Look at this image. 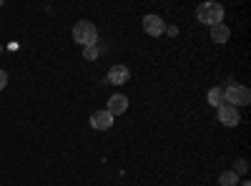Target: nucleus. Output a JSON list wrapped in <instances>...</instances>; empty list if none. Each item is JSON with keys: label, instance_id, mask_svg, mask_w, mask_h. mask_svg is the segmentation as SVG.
<instances>
[{"label": "nucleus", "instance_id": "1", "mask_svg": "<svg viewBox=\"0 0 251 186\" xmlns=\"http://www.w3.org/2000/svg\"><path fill=\"white\" fill-rule=\"evenodd\" d=\"M196 20L203 23V26H208V28H214L224 20V8L219 3H201L196 8Z\"/></svg>", "mask_w": 251, "mask_h": 186}, {"label": "nucleus", "instance_id": "2", "mask_svg": "<svg viewBox=\"0 0 251 186\" xmlns=\"http://www.w3.org/2000/svg\"><path fill=\"white\" fill-rule=\"evenodd\" d=\"M73 40L78 46H93V43H98V30H96V26L91 23V20H78L75 23V28H73Z\"/></svg>", "mask_w": 251, "mask_h": 186}, {"label": "nucleus", "instance_id": "3", "mask_svg": "<svg viewBox=\"0 0 251 186\" xmlns=\"http://www.w3.org/2000/svg\"><path fill=\"white\" fill-rule=\"evenodd\" d=\"M224 103H228V106L234 108H241V106H249L251 103V91L246 86H228L224 88Z\"/></svg>", "mask_w": 251, "mask_h": 186}, {"label": "nucleus", "instance_id": "4", "mask_svg": "<svg viewBox=\"0 0 251 186\" xmlns=\"http://www.w3.org/2000/svg\"><path fill=\"white\" fill-rule=\"evenodd\" d=\"M143 30L149 33L151 38H158L166 33V23H163V18L156 15V13H149V15H143Z\"/></svg>", "mask_w": 251, "mask_h": 186}, {"label": "nucleus", "instance_id": "5", "mask_svg": "<svg viewBox=\"0 0 251 186\" xmlns=\"http://www.w3.org/2000/svg\"><path fill=\"white\" fill-rule=\"evenodd\" d=\"M219 121L224 123V126H228V129H234V126H239V123H241L239 108H234V106H228V103H224V106H219Z\"/></svg>", "mask_w": 251, "mask_h": 186}, {"label": "nucleus", "instance_id": "6", "mask_svg": "<svg viewBox=\"0 0 251 186\" xmlns=\"http://www.w3.org/2000/svg\"><path fill=\"white\" fill-rule=\"evenodd\" d=\"M113 116L106 111V108H103V111H96L93 116H91V126L96 129V131H108L111 126H113Z\"/></svg>", "mask_w": 251, "mask_h": 186}, {"label": "nucleus", "instance_id": "7", "mask_svg": "<svg viewBox=\"0 0 251 186\" xmlns=\"http://www.w3.org/2000/svg\"><path fill=\"white\" fill-rule=\"evenodd\" d=\"M126 108H128V98H126L123 93H116V96H111L108 98V106H106V111L116 118V116H121V113H126Z\"/></svg>", "mask_w": 251, "mask_h": 186}, {"label": "nucleus", "instance_id": "8", "mask_svg": "<svg viewBox=\"0 0 251 186\" xmlns=\"http://www.w3.org/2000/svg\"><path fill=\"white\" fill-rule=\"evenodd\" d=\"M128 78H131V71L126 68V66H113L108 71V78H106V83H113V86H123V83H128Z\"/></svg>", "mask_w": 251, "mask_h": 186}, {"label": "nucleus", "instance_id": "9", "mask_svg": "<svg viewBox=\"0 0 251 186\" xmlns=\"http://www.w3.org/2000/svg\"><path fill=\"white\" fill-rule=\"evenodd\" d=\"M228 38H231V28H228V26L219 23V26L211 28V40H216V43H226Z\"/></svg>", "mask_w": 251, "mask_h": 186}, {"label": "nucleus", "instance_id": "10", "mask_svg": "<svg viewBox=\"0 0 251 186\" xmlns=\"http://www.w3.org/2000/svg\"><path fill=\"white\" fill-rule=\"evenodd\" d=\"M206 101H208V106H214V108H219V106H224V88H211L208 91V96H206Z\"/></svg>", "mask_w": 251, "mask_h": 186}, {"label": "nucleus", "instance_id": "11", "mask_svg": "<svg viewBox=\"0 0 251 186\" xmlns=\"http://www.w3.org/2000/svg\"><path fill=\"white\" fill-rule=\"evenodd\" d=\"M219 186H239V176L234 171H224L219 176Z\"/></svg>", "mask_w": 251, "mask_h": 186}, {"label": "nucleus", "instance_id": "12", "mask_svg": "<svg viewBox=\"0 0 251 186\" xmlns=\"http://www.w3.org/2000/svg\"><path fill=\"white\" fill-rule=\"evenodd\" d=\"M98 43H93V46H86V48H83V58H86V60H96L98 58Z\"/></svg>", "mask_w": 251, "mask_h": 186}, {"label": "nucleus", "instance_id": "13", "mask_svg": "<svg viewBox=\"0 0 251 186\" xmlns=\"http://www.w3.org/2000/svg\"><path fill=\"white\" fill-rule=\"evenodd\" d=\"M231 171H234L236 176H241V174H246V171H249V163H246L244 159H239V161L234 163V169H231Z\"/></svg>", "mask_w": 251, "mask_h": 186}, {"label": "nucleus", "instance_id": "14", "mask_svg": "<svg viewBox=\"0 0 251 186\" xmlns=\"http://www.w3.org/2000/svg\"><path fill=\"white\" fill-rule=\"evenodd\" d=\"M5 86H8V73H5V71H0V91H3Z\"/></svg>", "mask_w": 251, "mask_h": 186}, {"label": "nucleus", "instance_id": "15", "mask_svg": "<svg viewBox=\"0 0 251 186\" xmlns=\"http://www.w3.org/2000/svg\"><path fill=\"white\" fill-rule=\"evenodd\" d=\"M166 33H169V35H176V33H178V28H176V26H171V28H166Z\"/></svg>", "mask_w": 251, "mask_h": 186}, {"label": "nucleus", "instance_id": "16", "mask_svg": "<svg viewBox=\"0 0 251 186\" xmlns=\"http://www.w3.org/2000/svg\"><path fill=\"white\" fill-rule=\"evenodd\" d=\"M239 186H251V184L249 181H239Z\"/></svg>", "mask_w": 251, "mask_h": 186}, {"label": "nucleus", "instance_id": "17", "mask_svg": "<svg viewBox=\"0 0 251 186\" xmlns=\"http://www.w3.org/2000/svg\"><path fill=\"white\" fill-rule=\"evenodd\" d=\"M0 5H3V0H0Z\"/></svg>", "mask_w": 251, "mask_h": 186}]
</instances>
